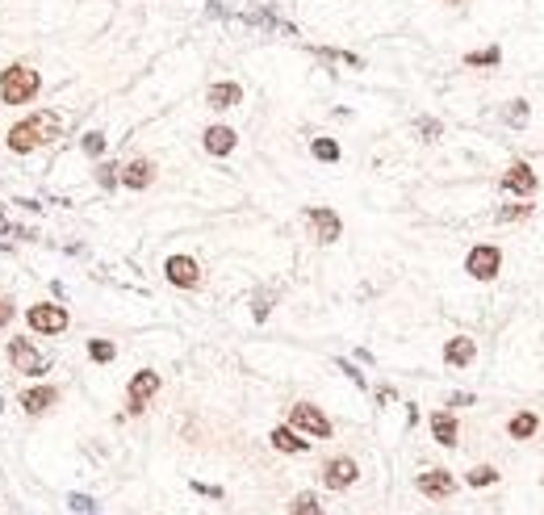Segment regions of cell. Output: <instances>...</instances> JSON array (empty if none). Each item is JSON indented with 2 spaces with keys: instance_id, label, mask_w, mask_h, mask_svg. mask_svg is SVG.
<instances>
[{
  "instance_id": "obj_1",
  "label": "cell",
  "mask_w": 544,
  "mask_h": 515,
  "mask_svg": "<svg viewBox=\"0 0 544 515\" xmlns=\"http://www.w3.org/2000/svg\"><path fill=\"white\" fill-rule=\"evenodd\" d=\"M59 130H63L59 114H50V109H38L34 118L17 122V126L9 130V151H13V156H30L34 147L50 143V138H59Z\"/></svg>"
},
{
  "instance_id": "obj_2",
  "label": "cell",
  "mask_w": 544,
  "mask_h": 515,
  "mask_svg": "<svg viewBox=\"0 0 544 515\" xmlns=\"http://www.w3.org/2000/svg\"><path fill=\"white\" fill-rule=\"evenodd\" d=\"M38 88H42V76L25 63H9L0 72V101H5V105H30L38 96Z\"/></svg>"
},
{
  "instance_id": "obj_3",
  "label": "cell",
  "mask_w": 544,
  "mask_h": 515,
  "mask_svg": "<svg viewBox=\"0 0 544 515\" xmlns=\"http://www.w3.org/2000/svg\"><path fill=\"white\" fill-rule=\"evenodd\" d=\"M5 356H9V365H13L17 373H25V377H46V373H50V356H42V352L34 348V339H25V335L9 339Z\"/></svg>"
},
{
  "instance_id": "obj_4",
  "label": "cell",
  "mask_w": 544,
  "mask_h": 515,
  "mask_svg": "<svg viewBox=\"0 0 544 515\" xmlns=\"http://www.w3.org/2000/svg\"><path fill=\"white\" fill-rule=\"evenodd\" d=\"M25 323L38 335H63L67 331V311H63V306H54V302H34L25 311Z\"/></svg>"
},
{
  "instance_id": "obj_5",
  "label": "cell",
  "mask_w": 544,
  "mask_h": 515,
  "mask_svg": "<svg viewBox=\"0 0 544 515\" xmlns=\"http://www.w3.org/2000/svg\"><path fill=\"white\" fill-rule=\"evenodd\" d=\"M289 428L302 432V436H314V440H326V436H331V419H326L314 402H297V406L289 410Z\"/></svg>"
},
{
  "instance_id": "obj_6",
  "label": "cell",
  "mask_w": 544,
  "mask_h": 515,
  "mask_svg": "<svg viewBox=\"0 0 544 515\" xmlns=\"http://www.w3.org/2000/svg\"><path fill=\"white\" fill-rule=\"evenodd\" d=\"M499 269H503V251H499L494 243H477V247L469 251V260H465V273H469L473 281H494Z\"/></svg>"
},
{
  "instance_id": "obj_7",
  "label": "cell",
  "mask_w": 544,
  "mask_h": 515,
  "mask_svg": "<svg viewBox=\"0 0 544 515\" xmlns=\"http://www.w3.org/2000/svg\"><path fill=\"white\" fill-rule=\"evenodd\" d=\"M243 25H251V30H264V34H285V38H297V25H289L272 5H255V9H247L243 17H239Z\"/></svg>"
},
{
  "instance_id": "obj_8",
  "label": "cell",
  "mask_w": 544,
  "mask_h": 515,
  "mask_svg": "<svg viewBox=\"0 0 544 515\" xmlns=\"http://www.w3.org/2000/svg\"><path fill=\"white\" fill-rule=\"evenodd\" d=\"M155 394H159V373L138 369V373L130 377V390H126V410H130V415H143L147 402H151Z\"/></svg>"
},
{
  "instance_id": "obj_9",
  "label": "cell",
  "mask_w": 544,
  "mask_h": 515,
  "mask_svg": "<svg viewBox=\"0 0 544 515\" xmlns=\"http://www.w3.org/2000/svg\"><path fill=\"white\" fill-rule=\"evenodd\" d=\"M306 222H310V231H314L318 243H335V239L344 235L339 214H335V210H326V205H310V210H306Z\"/></svg>"
},
{
  "instance_id": "obj_10",
  "label": "cell",
  "mask_w": 544,
  "mask_h": 515,
  "mask_svg": "<svg viewBox=\"0 0 544 515\" xmlns=\"http://www.w3.org/2000/svg\"><path fill=\"white\" fill-rule=\"evenodd\" d=\"M163 277H168L176 289H197L201 285V269L193 255H168V264H163Z\"/></svg>"
},
{
  "instance_id": "obj_11",
  "label": "cell",
  "mask_w": 544,
  "mask_h": 515,
  "mask_svg": "<svg viewBox=\"0 0 544 515\" xmlns=\"http://www.w3.org/2000/svg\"><path fill=\"white\" fill-rule=\"evenodd\" d=\"M356 478H360V470H356L352 456H331V461L322 465V486H326V490H348Z\"/></svg>"
},
{
  "instance_id": "obj_12",
  "label": "cell",
  "mask_w": 544,
  "mask_h": 515,
  "mask_svg": "<svg viewBox=\"0 0 544 515\" xmlns=\"http://www.w3.org/2000/svg\"><path fill=\"white\" fill-rule=\"evenodd\" d=\"M17 402H21L25 415H42V410H50L54 402H59V390H54V386H30Z\"/></svg>"
},
{
  "instance_id": "obj_13",
  "label": "cell",
  "mask_w": 544,
  "mask_h": 515,
  "mask_svg": "<svg viewBox=\"0 0 544 515\" xmlns=\"http://www.w3.org/2000/svg\"><path fill=\"white\" fill-rule=\"evenodd\" d=\"M419 490H423L427 498H448V494L457 490V478H452L448 470H427V474H419Z\"/></svg>"
},
{
  "instance_id": "obj_14",
  "label": "cell",
  "mask_w": 544,
  "mask_h": 515,
  "mask_svg": "<svg viewBox=\"0 0 544 515\" xmlns=\"http://www.w3.org/2000/svg\"><path fill=\"white\" fill-rule=\"evenodd\" d=\"M201 143H205V151H209V156H231V151H235V143H239V134H235L231 126H209V130L201 134Z\"/></svg>"
},
{
  "instance_id": "obj_15",
  "label": "cell",
  "mask_w": 544,
  "mask_h": 515,
  "mask_svg": "<svg viewBox=\"0 0 544 515\" xmlns=\"http://www.w3.org/2000/svg\"><path fill=\"white\" fill-rule=\"evenodd\" d=\"M205 101H209V109H235L239 101H243V88L235 80H222V84H213L205 92Z\"/></svg>"
},
{
  "instance_id": "obj_16",
  "label": "cell",
  "mask_w": 544,
  "mask_h": 515,
  "mask_svg": "<svg viewBox=\"0 0 544 515\" xmlns=\"http://www.w3.org/2000/svg\"><path fill=\"white\" fill-rule=\"evenodd\" d=\"M431 436H435V444H444V448L457 444L461 428H457V415H452V410H435V415H431Z\"/></svg>"
},
{
  "instance_id": "obj_17",
  "label": "cell",
  "mask_w": 544,
  "mask_h": 515,
  "mask_svg": "<svg viewBox=\"0 0 544 515\" xmlns=\"http://www.w3.org/2000/svg\"><path fill=\"white\" fill-rule=\"evenodd\" d=\"M473 356H477V344H473L469 335H457V339H448V344H444V360H448L452 369L473 365Z\"/></svg>"
},
{
  "instance_id": "obj_18",
  "label": "cell",
  "mask_w": 544,
  "mask_h": 515,
  "mask_svg": "<svg viewBox=\"0 0 544 515\" xmlns=\"http://www.w3.org/2000/svg\"><path fill=\"white\" fill-rule=\"evenodd\" d=\"M503 193H519V197H532L536 193V172L527 164H515L507 176H503Z\"/></svg>"
},
{
  "instance_id": "obj_19",
  "label": "cell",
  "mask_w": 544,
  "mask_h": 515,
  "mask_svg": "<svg viewBox=\"0 0 544 515\" xmlns=\"http://www.w3.org/2000/svg\"><path fill=\"white\" fill-rule=\"evenodd\" d=\"M155 180V164L151 160H130L126 168H122V185L126 189H147Z\"/></svg>"
},
{
  "instance_id": "obj_20",
  "label": "cell",
  "mask_w": 544,
  "mask_h": 515,
  "mask_svg": "<svg viewBox=\"0 0 544 515\" xmlns=\"http://www.w3.org/2000/svg\"><path fill=\"white\" fill-rule=\"evenodd\" d=\"M272 448H281V452H306L310 448V440H302V432H293V428H272Z\"/></svg>"
},
{
  "instance_id": "obj_21",
  "label": "cell",
  "mask_w": 544,
  "mask_h": 515,
  "mask_svg": "<svg viewBox=\"0 0 544 515\" xmlns=\"http://www.w3.org/2000/svg\"><path fill=\"white\" fill-rule=\"evenodd\" d=\"M499 63H503V50H499V46L469 50V55H465V67H499Z\"/></svg>"
},
{
  "instance_id": "obj_22",
  "label": "cell",
  "mask_w": 544,
  "mask_h": 515,
  "mask_svg": "<svg viewBox=\"0 0 544 515\" xmlns=\"http://www.w3.org/2000/svg\"><path fill=\"white\" fill-rule=\"evenodd\" d=\"M507 432H511L515 440H532V436H536V415H532V410H519V415L507 423Z\"/></svg>"
},
{
  "instance_id": "obj_23",
  "label": "cell",
  "mask_w": 544,
  "mask_h": 515,
  "mask_svg": "<svg viewBox=\"0 0 544 515\" xmlns=\"http://www.w3.org/2000/svg\"><path fill=\"white\" fill-rule=\"evenodd\" d=\"M310 151H314V160H322V164H335L339 160V143L335 138H314Z\"/></svg>"
},
{
  "instance_id": "obj_24",
  "label": "cell",
  "mask_w": 544,
  "mask_h": 515,
  "mask_svg": "<svg viewBox=\"0 0 544 515\" xmlns=\"http://www.w3.org/2000/svg\"><path fill=\"white\" fill-rule=\"evenodd\" d=\"M289 515H326V511H322L318 494H297V498L289 503Z\"/></svg>"
},
{
  "instance_id": "obj_25",
  "label": "cell",
  "mask_w": 544,
  "mask_h": 515,
  "mask_svg": "<svg viewBox=\"0 0 544 515\" xmlns=\"http://www.w3.org/2000/svg\"><path fill=\"white\" fill-rule=\"evenodd\" d=\"M88 356L96 360V365H109V360L118 356V344H109V339H88Z\"/></svg>"
},
{
  "instance_id": "obj_26",
  "label": "cell",
  "mask_w": 544,
  "mask_h": 515,
  "mask_svg": "<svg viewBox=\"0 0 544 515\" xmlns=\"http://www.w3.org/2000/svg\"><path fill=\"white\" fill-rule=\"evenodd\" d=\"M527 101H507V109H503V122L507 126H527Z\"/></svg>"
},
{
  "instance_id": "obj_27",
  "label": "cell",
  "mask_w": 544,
  "mask_h": 515,
  "mask_svg": "<svg viewBox=\"0 0 544 515\" xmlns=\"http://www.w3.org/2000/svg\"><path fill=\"white\" fill-rule=\"evenodd\" d=\"M96 185L101 189H118L122 185V168L118 164H96Z\"/></svg>"
},
{
  "instance_id": "obj_28",
  "label": "cell",
  "mask_w": 544,
  "mask_h": 515,
  "mask_svg": "<svg viewBox=\"0 0 544 515\" xmlns=\"http://www.w3.org/2000/svg\"><path fill=\"white\" fill-rule=\"evenodd\" d=\"M465 482H469V486H494V482H499V470H494V465H477V470H469Z\"/></svg>"
},
{
  "instance_id": "obj_29",
  "label": "cell",
  "mask_w": 544,
  "mask_h": 515,
  "mask_svg": "<svg viewBox=\"0 0 544 515\" xmlns=\"http://www.w3.org/2000/svg\"><path fill=\"white\" fill-rule=\"evenodd\" d=\"M527 214H532V197L519 201V205H503V210H499V222H519V218H527Z\"/></svg>"
},
{
  "instance_id": "obj_30",
  "label": "cell",
  "mask_w": 544,
  "mask_h": 515,
  "mask_svg": "<svg viewBox=\"0 0 544 515\" xmlns=\"http://www.w3.org/2000/svg\"><path fill=\"white\" fill-rule=\"evenodd\" d=\"M84 156H92V160L105 156V134H101V130H88V134H84Z\"/></svg>"
},
{
  "instance_id": "obj_31",
  "label": "cell",
  "mask_w": 544,
  "mask_h": 515,
  "mask_svg": "<svg viewBox=\"0 0 544 515\" xmlns=\"http://www.w3.org/2000/svg\"><path fill=\"white\" fill-rule=\"evenodd\" d=\"M415 130L423 134V143H435V138H440V130H444V126L435 122V118H419V122H415Z\"/></svg>"
},
{
  "instance_id": "obj_32",
  "label": "cell",
  "mask_w": 544,
  "mask_h": 515,
  "mask_svg": "<svg viewBox=\"0 0 544 515\" xmlns=\"http://www.w3.org/2000/svg\"><path fill=\"white\" fill-rule=\"evenodd\" d=\"M268 311H272V293H255V302H251L255 323H264V319H268Z\"/></svg>"
},
{
  "instance_id": "obj_33",
  "label": "cell",
  "mask_w": 544,
  "mask_h": 515,
  "mask_svg": "<svg viewBox=\"0 0 544 515\" xmlns=\"http://www.w3.org/2000/svg\"><path fill=\"white\" fill-rule=\"evenodd\" d=\"M67 507H72V511H80V515H92V511H96V498H88V494H72V498H67Z\"/></svg>"
},
{
  "instance_id": "obj_34",
  "label": "cell",
  "mask_w": 544,
  "mask_h": 515,
  "mask_svg": "<svg viewBox=\"0 0 544 515\" xmlns=\"http://www.w3.org/2000/svg\"><path fill=\"white\" fill-rule=\"evenodd\" d=\"M335 365H339V373H348V377H352V381H356V386L364 390V373H360V369L352 365V360H344V356H339V360H335Z\"/></svg>"
},
{
  "instance_id": "obj_35",
  "label": "cell",
  "mask_w": 544,
  "mask_h": 515,
  "mask_svg": "<svg viewBox=\"0 0 544 515\" xmlns=\"http://www.w3.org/2000/svg\"><path fill=\"white\" fill-rule=\"evenodd\" d=\"M13 315H17V306H13L5 293H0V327H9V323H13Z\"/></svg>"
},
{
  "instance_id": "obj_36",
  "label": "cell",
  "mask_w": 544,
  "mask_h": 515,
  "mask_svg": "<svg viewBox=\"0 0 544 515\" xmlns=\"http://www.w3.org/2000/svg\"><path fill=\"white\" fill-rule=\"evenodd\" d=\"M193 490H197V494H205V498H222V486H205V482H193Z\"/></svg>"
},
{
  "instance_id": "obj_37",
  "label": "cell",
  "mask_w": 544,
  "mask_h": 515,
  "mask_svg": "<svg viewBox=\"0 0 544 515\" xmlns=\"http://www.w3.org/2000/svg\"><path fill=\"white\" fill-rule=\"evenodd\" d=\"M205 17H227V9H222V0H205Z\"/></svg>"
},
{
  "instance_id": "obj_38",
  "label": "cell",
  "mask_w": 544,
  "mask_h": 515,
  "mask_svg": "<svg viewBox=\"0 0 544 515\" xmlns=\"http://www.w3.org/2000/svg\"><path fill=\"white\" fill-rule=\"evenodd\" d=\"M0 235H17V222H13L5 210H0Z\"/></svg>"
},
{
  "instance_id": "obj_39",
  "label": "cell",
  "mask_w": 544,
  "mask_h": 515,
  "mask_svg": "<svg viewBox=\"0 0 544 515\" xmlns=\"http://www.w3.org/2000/svg\"><path fill=\"white\" fill-rule=\"evenodd\" d=\"M448 406H473V394H452Z\"/></svg>"
},
{
  "instance_id": "obj_40",
  "label": "cell",
  "mask_w": 544,
  "mask_h": 515,
  "mask_svg": "<svg viewBox=\"0 0 544 515\" xmlns=\"http://www.w3.org/2000/svg\"><path fill=\"white\" fill-rule=\"evenodd\" d=\"M0 410H5V402H0Z\"/></svg>"
},
{
  "instance_id": "obj_41",
  "label": "cell",
  "mask_w": 544,
  "mask_h": 515,
  "mask_svg": "<svg viewBox=\"0 0 544 515\" xmlns=\"http://www.w3.org/2000/svg\"><path fill=\"white\" fill-rule=\"evenodd\" d=\"M76 515H80V511H76Z\"/></svg>"
}]
</instances>
